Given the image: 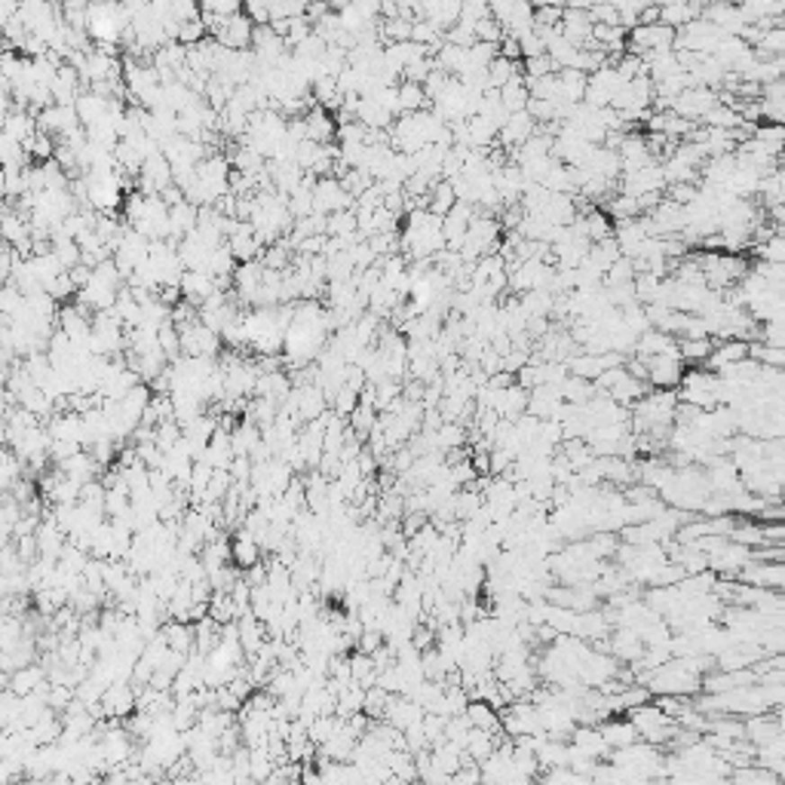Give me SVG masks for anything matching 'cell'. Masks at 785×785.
<instances>
[{
	"label": "cell",
	"instance_id": "1",
	"mask_svg": "<svg viewBox=\"0 0 785 785\" xmlns=\"http://www.w3.org/2000/svg\"><path fill=\"white\" fill-rule=\"evenodd\" d=\"M629 721L635 724V730H638V736L641 739H647V743H654V745H660V743H672V736L678 734V727H682V724L675 721V718L672 715H666L663 712L660 706H656V702H641V706H635V709H629Z\"/></svg>",
	"mask_w": 785,
	"mask_h": 785
},
{
	"label": "cell",
	"instance_id": "2",
	"mask_svg": "<svg viewBox=\"0 0 785 785\" xmlns=\"http://www.w3.org/2000/svg\"><path fill=\"white\" fill-rule=\"evenodd\" d=\"M209 34L227 49H252V37H255V22L245 10L234 13V16L215 19L209 25Z\"/></svg>",
	"mask_w": 785,
	"mask_h": 785
},
{
	"label": "cell",
	"instance_id": "3",
	"mask_svg": "<svg viewBox=\"0 0 785 785\" xmlns=\"http://www.w3.org/2000/svg\"><path fill=\"white\" fill-rule=\"evenodd\" d=\"M647 362V384L656 387V390H675L684 380V356H682V341H678L675 350H666L660 356L645 359Z\"/></svg>",
	"mask_w": 785,
	"mask_h": 785
},
{
	"label": "cell",
	"instance_id": "4",
	"mask_svg": "<svg viewBox=\"0 0 785 785\" xmlns=\"http://www.w3.org/2000/svg\"><path fill=\"white\" fill-rule=\"evenodd\" d=\"M675 43H678V28L666 25V22H654V25H635L629 31V52H635V56L675 49Z\"/></svg>",
	"mask_w": 785,
	"mask_h": 785
},
{
	"label": "cell",
	"instance_id": "5",
	"mask_svg": "<svg viewBox=\"0 0 785 785\" xmlns=\"http://www.w3.org/2000/svg\"><path fill=\"white\" fill-rule=\"evenodd\" d=\"M718 102H721L718 89H709V86L693 84V86H687L682 95H678L675 104H672V111H675V114H682V117H687V120H697V123H700V120L706 117Z\"/></svg>",
	"mask_w": 785,
	"mask_h": 785
},
{
	"label": "cell",
	"instance_id": "6",
	"mask_svg": "<svg viewBox=\"0 0 785 785\" xmlns=\"http://www.w3.org/2000/svg\"><path fill=\"white\" fill-rule=\"evenodd\" d=\"M313 200H317V212H326V215L356 206V197H350L347 188H343V182H341V178H335V175L317 178V188H313Z\"/></svg>",
	"mask_w": 785,
	"mask_h": 785
},
{
	"label": "cell",
	"instance_id": "7",
	"mask_svg": "<svg viewBox=\"0 0 785 785\" xmlns=\"http://www.w3.org/2000/svg\"><path fill=\"white\" fill-rule=\"evenodd\" d=\"M540 129V123H537L534 117H531V111H513L510 120L504 123V129H500L497 136V145L504 147V151H515V147H522L525 141L534 136V132Z\"/></svg>",
	"mask_w": 785,
	"mask_h": 785
},
{
	"label": "cell",
	"instance_id": "8",
	"mask_svg": "<svg viewBox=\"0 0 785 785\" xmlns=\"http://www.w3.org/2000/svg\"><path fill=\"white\" fill-rule=\"evenodd\" d=\"M102 706H104V712H108V718H123V721H126V718L138 709L136 684H132V682H114L108 691H104Z\"/></svg>",
	"mask_w": 785,
	"mask_h": 785
},
{
	"label": "cell",
	"instance_id": "9",
	"mask_svg": "<svg viewBox=\"0 0 785 785\" xmlns=\"http://www.w3.org/2000/svg\"><path fill=\"white\" fill-rule=\"evenodd\" d=\"M252 52L258 56V62L276 65L289 52L286 37L276 31L273 25H255V37H252Z\"/></svg>",
	"mask_w": 785,
	"mask_h": 785
},
{
	"label": "cell",
	"instance_id": "10",
	"mask_svg": "<svg viewBox=\"0 0 785 785\" xmlns=\"http://www.w3.org/2000/svg\"><path fill=\"white\" fill-rule=\"evenodd\" d=\"M117 298H120V289L111 286V282L99 280V276L93 273V280H89L86 286L77 291V298H74V301H80L84 308H89L93 313H102V310H114Z\"/></svg>",
	"mask_w": 785,
	"mask_h": 785
},
{
	"label": "cell",
	"instance_id": "11",
	"mask_svg": "<svg viewBox=\"0 0 785 785\" xmlns=\"http://www.w3.org/2000/svg\"><path fill=\"white\" fill-rule=\"evenodd\" d=\"M178 289H182V298L191 304H203L212 291H221L219 289V280H215L209 271H184L182 273V282H178Z\"/></svg>",
	"mask_w": 785,
	"mask_h": 785
},
{
	"label": "cell",
	"instance_id": "12",
	"mask_svg": "<svg viewBox=\"0 0 785 785\" xmlns=\"http://www.w3.org/2000/svg\"><path fill=\"white\" fill-rule=\"evenodd\" d=\"M752 356V343L745 338H727V341H715V350L709 356V369L712 371H724L727 365L739 362V359Z\"/></svg>",
	"mask_w": 785,
	"mask_h": 785
},
{
	"label": "cell",
	"instance_id": "13",
	"mask_svg": "<svg viewBox=\"0 0 785 785\" xmlns=\"http://www.w3.org/2000/svg\"><path fill=\"white\" fill-rule=\"evenodd\" d=\"M304 123H308V138L319 141V145H332V138L338 136V123H335L332 111L317 104L304 114Z\"/></svg>",
	"mask_w": 785,
	"mask_h": 785
},
{
	"label": "cell",
	"instance_id": "14",
	"mask_svg": "<svg viewBox=\"0 0 785 785\" xmlns=\"http://www.w3.org/2000/svg\"><path fill=\"white\" fill-rule=\"evenodd\" d=\"M4 132L28 147L40 132V123H37V114H31V111H13V114H4Z\"/></svg>",
	"mask_w": 785,
	"mask_h": 785
},
{
	"label": "cell",
	"instance_id": "15",
	"mask_svg": "<svg viewBox=\"0 0 785 785\" xmlns=\"http://www.w3.org/2000/svg\"><path fill=\"white\" fill-rule=\"evenodd\" d=\"M230 547H234V565H239L243 571H245V567H252V565H258L261 556H264L258 537L252 534V531H245V528L234 531V540H230Z\"/></svg>",
	"mask_w": 785,
	"mask_h": 785
},
{
	"label": "cell",
	"instance_id": "16",
	"mask_svg": "<svg viewBox=\"0 0 785 785\" xmlns=\"http://www.w3.org/2000/svg\"><path fill=\"white\" fill-rule=\"evenodd\" d=\"M49 682V672H47V666H37V663H31V666H22V669H16L10 675V682H6V687H13V691L19 693V697H28V693H34V691H40L43 684Z\"/></svg>",
	"mask_w": 785,
	"mask_h": 785
},
{
	"label": "cell",
	"instance_id": "17",
	"mask_svg": "<svg viewBox=\"0 0 785 785\" xmlns=\"http://www.w3.org/2000/svg\"><path fill=\"white\" fill-rule=\"evenodd\" d=\"M598 727H602V734H604V739H608L611 749H623V745H632L635 739H641L629 718H617V715L614 718H604V721L598 724Z\"/></svg>",
	"mask_w": 785,
	"mask_h": 785
},
{
	"label": "cell",
	"instance_id": "18",
	"mask_svg": "<svg viewBox=\"0 0 785 785\" xmlns=\"http://www.w3.org/2000/svg\"><path fill=\"white\" fill-rule=\"evenodd\" d=\"M291 390H295V384H291V375L280 369V371H264V375L258 378L255 393H252V396H264V399L282 402Z\"/></svg>",
	"mask_w": 785,
	"mask_h": 785
},
{
	"label": "cell",
	"instance_id": "19",
	"mask_svg": "<svg viewBox=\"0 0 785 785\" xmlns=\"http://www.w3.org/2000/svg\"><path fill=\"white\" fill-rule=\"evenodd\" d=\"M467 715L473 721V727L488 730V734H500L504 730V721H500V709L491 706L488 700H469Z\"/></svg>",
	"mask_w": 785,
	"mask_h": 785
},
{
	"label": "cell",
	"instance_id": "20",
	"mask_svg": "<svg viewBox=\"0 0 785 785\" xmlns=\"http://www.w3.org/2000/svg\"><path fill=\"white\" fill-rule=\"evenodd\" d=\"M424 108H433V102H430L424 84L402 80V84H399V111H402V114H415V111H424Z\"/></svg>",
	"mask_w": 785,
	"mask_h": 785
},
{
	"label": "cell",
	"instance_id": "21",
	"mask_svg": "<svg viewBox=\"0 0 785 785\" xmlns=\"http://www.w3.org/2000/svg\"><path fill=\"white\" fill-rule=\"evenodd\" d=\"M500 99H504V104H506V111H525L528 108V102H531V89H528V80H525V74H515V77L510 80V84L506 86H500Z\"/></svg>",
	"mask_w": 785,
	"mask_h": 785
},
{
	"label": "cell",
	"instance_id": "22",
	"mask_svg": "<svg viewBox=\"0 0 785 785\" xmlns=\"http://www.w3.org/2000/svg\"><path fill=\"white\" fill-rule=\"evenodd\" d=\"M745 739H752L754 745H761V749H764V745H770L773 743V739H780V724L773 721V718H764V715H754V718H749V721H745Z\"/></svg>",
	"mask_w": 785,
	"mask_h": 785
},
{
	"label": "cell",
	"instance_id": "23",
	"mask_svg": "<svg viewBox=\"0 0 785 785\" xmlns=\"http://www.w3.org/2000/svg\"><path fill=\"white\" fill-rule=\"evenodd\" d=\"M458 206V193H454V184L448 182V178H442V182H436V188L430 191V212L433 215H445L451 212V209Z\"/></svg>",
	"mask_w": 785,
	"mask_h": 785
},
{
	"label": "cell",
	"instance_id": "24",
	"mask_svg": "<svg viewBox=\"0 0 785 785\" xmlns=\"http://www.w3.org/2000/svg\"><path fill=\"white\" fill-rule=\"evenodd\" d=\"M519 71H522V62H513V58H506V56H497L495 62L488 65V86L491 89L506 86Z\"/></svg>",
	"mask_w": 785,
	"mask_h": 785
},
{
	"label": "cell",
	"instance_id": "25",
	"mask_svg": "<svg viewBox=\"0 0 785 785\" xmlns=\"http://www.w3.org/2000/svg\"><path fill=\"white\" fill-rule=\"evenodd\" d=\"M715 350V338H682V356L691 365H706Z\"/></svg>",
	"mask_w": 785,
	"mask_h": 785
},
{
	"label": "cell",
	"instance_id": "26",
	"mask_svg": "<svg viewBox=\"0 0 785 785\" xmlns=\"http://www.w3.org/2000/svg\"><path fill=\"white\" fill-rule=\"evenodd\" d=\"M378 415H380L378 408H371V406H359V408L353 411V415L347 417V424H350V430H353L359 439H365V442H369L371 430H375V424H378Z\"/></svg>",
	"mask_w": 785,
	"mask_h": 785
},
{
	"label": "cell",
	"instance_id": "27",
	"mask_svg": "<svg viewBox=\"0 0 785 785\" xmlns=\"http://www.w3.org/2000/svg\"><path fill=\"white\" fill-rule=\"evenodd\" d=\"M359 230V215L356 209H341V212L328 215V236H350Z\"/></svg>",
	"mask_w": 785,
	"mask_h": 785
},
{
	"label": "cell",
	"instance_id": "28",
	"mask_svg": "<svg viewBox=\"0 0 785 785\" xmlns=\"http://www.w3.org/2000/svg\"><path fill=\"white\" fill-rule=\"evenodd\" d=\"M556 71H558V65L552 62L549 52L522 58V74H525V80H540V77H549V74H556Z\"/></svg>",
	"mask_w": 785,
	"mask_h": 785
},
{
	"label": "cell",
	"instance_id": "29",
	"mask_svg": "<svg viewBox=\"0 0 785 785\" xmlns=\"http://www.w3.org/2000/svg\"><path fill=\"white\" fill-rule=\"evenodd\" d=\"M200 6H203V19H224L243 10V0H200Z\"/></svg>",
	"mask_w": 785,
	"mask_h": 785
},
{
	"label": "cell",
	"instance_id": "30",
	"mask_svg": "<svg viewBox=\"0 0 785 785\" xmlns=\"http://www.w3.org/2000/svg\"><path fill=\"white\" fill-rule=\"evenodd\" d=\"M80 451H84V442H77V439H52L49 460L62 463V460H68V458H74V454H80Z\"/></svg>",
	"mask_w": 785,
	"mask_h": 785
},
{
	"label": "cell",
	"instance_id": "31",
	"mask_svg": "<svg viewBox=\"0 0 785 785\" xmlns=\"http://www.w3.org/2000/svg\"><path fill=\"white\" fill-rule=\"evenodd\" d=\"M273 4H276V0H243V10L249 13L255 25H271Z\"/></svg>",
	"mask_w": 785,
	"mask_h": 785
},
{
	"label": "cell",
	"instance_id": "32",
	"mask_svg": "<svg viewBox=\"0 0 785 785\" xmlns=\"http://www.w3.org/2000/svg\"><path fill=\"white\" fill-rule=\"evenodd\" d=\"M332 408H335V415L350 417L359 408V390H353V387H343V390L332 399Z\"/></svg>",
	"mask_w": 785,
	"mask_h": 785
},
{
	"label": "cell",
	"instance_id": "33",
	"mask_svg": "<svg viewBox=\"0 0 785 785\" xmlns=\"http://www.w3.org/2000/svg\"><path fill=\"white\" fill-rule=\"evenodd\" d=\"M353 6L371 22H378V16H380V0H353Z\"/></svg>",
	"mask_w": 785,
	"mask_h": 785
},
{
	"label": "cell",
	"instance_id": "34",
	"mask_svg": "<svg viewBox=\"0 0 785 785\" xmlns=\"http://www.w3.org/2000/svg\"><path fill=\"white\" fill-rule=\"evenodd\" d=\"M598 4H608V0H565V6H574V10H593Z\"/></svg>",
	"mask_w": 785,
	"mask_h": 785
},
{
	"label": "cell",
	"instance_id": "35",
	"mask_svg": "<svg viewBox=\"0 0 785 785\" xmlns=\"http://www.w3.org/2000/svg\"><path fill=\"white\" fill-rule=\"evenodd\" d=\"M782 22H785V10H782Z\"/></svg>",
	"mask_w": 785,
	"mask_h": 785
}]
</instances>
